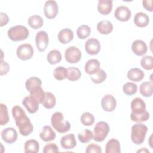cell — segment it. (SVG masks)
Wrapping results in <instances>:
<instances>
[{
	"label": "cell",
	"mask_w": 153,
	"mask_h": 153,
	"mask_svg": "<svg viewBox=\"0 0 153 153\" xmlns=\"http://www.w3.org/2000/svg\"><path fill=\"white\" fill-rule=\"evenodd\" d=\"M81 76V71L76 67H69L67 69V79L71 81H77Z\"/></svg>",
	"instance_id": "1f68e13d"
},
{
	"label": "cell",
	"mask_w": 153,
	"mask_h": 153,
	"mask_svg": "<svg viewBox=\"0 0 153 153\" xmlns=\"http://www.w3.org/2000/svg\"><path fill=\"white\" fill-rule=\"evenodd\" d=\"M9 121L8 108L3 103L0 104V125H5Z\"/></svg>",
	"instance_id": "e575fe53"
},
{
	"label": "cell",
	"mask_w": 153,
	"mask_h": 153,
	"mask_svg": "<svg viewBox=\"0 0 153 153\" xmlns=\"http://www.w3.org/2000/svg\"><path fill=\"white\" fill-rule=\"evenodd\" d=\"M109 131V124L105 121H99L94 126L93 139L98 142H102L107 137Z\"/></svg>",
	"instance_id": "5b68a950"
},
{
	"label": "cell",
	"mask_w": 153,
	"mask_h": 153,
	"mask_svg": "<svg viewBox=\"0 0 153 153\" xmlns=\"http://www.w3.org/2000/svg\"><path fill=\"white\" fill-rule=\"evenodd\" d=\"M100 62L98 60L95 59H92L88 60L85 64L84 69L87 74L92 75L97 72L100 69Z\"/></svg>",
	"instance_id": "603a6c76"
},
{
	"label": "cell",
	"mask_w": 153,
	"mask_h": 153,
	"mask_svg": "<svg viewBox=\"0 0 153 153\" xmlns=\"http://www.w3.org/2000/svg\"><path fill=\"white\" fill-rule=\"evenodd\" d=\"M133 52L137 56H142L146 54L148 47L146 43L140 39H137L133 41L131 45Z\"/></svg>",
	"instance_id": "ac0fdd59"
},
{
	"label": "cell",
	"mask_w": 153,
	"mask_h": 153,
	"mask_svg": "<svg viewBox=\"0 0 153 153\" xmlns=\"http://www.w3.org/2000/svg\"><path fill=\"white\" fill-rule=\"evenodd\" d=\"M24 148L26 153H36L39 150V144L35 139H29L25 142Z\"/></svg>",
	"instance_id": "83f0119b"
},
{
	"label": "cell",
	"mask_w": 153,
	"mask_h": 153,
	"mask_svg": "<svg viewBox=\"0 0 153 153\" xmlns=\"http://www.w3.org/2000/svg\"><path fill=\"white\" fill-rule=\"evenodd\" d=\"M27 23L30 27L34 29H38L42 26L44 21L40 16L33 15L28 19Z\"/></svg>",
	"instance_id": "4dcf8cb0"
},
{
	"label": "cell",
	"mask_w": 153,
	"mask_h": 153,
	"mask_svg": "<svg viewBox=\"0 0 153 153\" xmlns=\"http://www.w3.org/2000/svg\"><path fill=\"white\" fill-rule=\"evenodd\" d=\"M98 32L102 35H108L113 30V25L109 20H102L97 25Z\"/></svg>",
	"instance_id": "cb8c5ba5"
},
{
	"label": "cell",
	"mask_w": 153,
	"mask_h": 153,
	"mask_svg": "<svg viewBox=\"0 0 153 153\" xmlns=\"http://www.w3.org/2000/svg\"><path fill=\"white\" fill-rule=\"evenodd\" d=\"M137 90V85L131 82H126L123 85V92L128 96H131L134 94Z\"/></svg>",
	"instance_id": "74e56055"
},
{
	"label": "cell",
	"mask_w": 153,
	"mask_h": 153,
	"mask_svg": "<svg viewBox=\"0 0 153 153\" xmlns=\"http://www.w3.org/2000/svg\"><path fill=\"white\" fill-rule=\"evenodd\" d=\"M12 115L19 133L22 136H27L33 131V125L22 108L19 106H14L12 108Z\"/></svg>",
	"instance_id": "6da1fadb"
},
{
	"label": "cell",
	"mask_w": 153,
	"mask_h": 153,
	"mask_svg": "<svg viewBox=\"0 0 153 153\" xmlns=\"http://www.w3.org/2000/svg\"><path fill=\"white\" fill-rule=\"evenodd\" d=\"M0 74L1 75H5L7 74L9 70H10V66L7 62L5 61H4L3 60H1L0 61Z\"/></svg>",
	"instance_id": "ee69618b"
},
{
	"label": "cell",
	"mask_w": 153,
	"mask_h": 153,
	"mask_svg": "<svg viewBox=\"0 0 153 153\" xmlns=\"http://www.w3.org/2000/svg\"><path fill=\"white\" fill-rule=\"evenodd\" d=\"M131 11L126 6L121 5L118 7L114 13V16L116 19L121 22H127L131 17Z\"/></svg>",
	"instance_id": "5bb4252c"
},
{
	"label": "cell",
	"mask_w": 153,
	"mask_h": 153,
	"mask_svg": "<svg viewBox=\"0 0 153 153\" xmlns=\"http://www.w3.org/2000/svg\"><path fill=\"white\" fill-rule=\"evenodd\" d=\"M145 73L140 69L134 68L130 69L127 72V78L133 81L139 82L144 77Z\"/></svg>",
	"instance_id": "d4e9b609"
},
{
	"label": "cell",
	"mask_w": 153,
	"mask_h": 153,
	"mask_svg": "<svg viewBox=\"0 0 153 153\" xmlns=\"http://www.w3.org/2000/svg\"><path fill=\"white\" fill-rule=\"evenodd\" d=\"M65 57L68 63H76L81 59V52L76 47L70 46L65 50Z\"/></svg>",
	"instance_id": "8992f818"
},
{
	"label": "cell",
	"mask_w": 153,
	"mask_h": 153,
	"mask_svg": "<svg viewBox=\"0 0 153 153\" xmlns=\"http://www.w3.org/2000/svg\"><path fill=\"white\" fill-rule=\"evenodd\" d=\"M142 67L146 70H151L153 69V59L151 56H145L140 60Z\"/></svg>",
	"instance_id": "ab89813d"
},
{
	"label": "cell",
	"mask_w": 153,
	"mask_h": 153,
	"mask_svg": "<svg viewBox=\"0 0 153 153\" xmlns=\"http://www.w3.org/2000/svg\"><path fill=\"white\" fill-rule=\"evenodd\" d=\"M91 33L90 27L87 25H82L77 29L76 33L78 37L81 39H84L88 38Z\"/></svg>",
	"instance_id": "836d02e7"
},
{
	"label": "cell",
	"mask_w": 153,
	"mask_h": 153,
	"mask_svg": "<svg viewBox=\"0 0 153 153\" xmlns=\"http://www.w3.org/2000/svg\"><path fill=\"white\" fill-rule=\"evenodd\" d=\"M41 84L42 81L39 78L33 76L26 80L25 85L26 89L28 90L30 94H33L42 89L41 88Z\"/></svg>",
	"instance_id": "30bf717a"
},
{
	"label": "cell",
	"mask_w": 153,
	"mask_h": 153,
	"mask_svg": "<svg viewBox=\"0 0 153 153\" xmlns=\"http://www.w3.org/2000/svg\"><path fill=\"white\" fill-rule=\"evenodd\" d=\"M101 106L105 111L112 112L116 108V99L112 95L106 94L102 99Z\"/></svg>",
	"instance_id": "4fadbf2b"
},
{
	"label": "cell",
	"mask_w": 153,
	"mask_h": 153,
	"mask_svg": "<svg viewBox=\"0 0 153 153\" xmlns=\"http://www.w3.org/2000/svg\"><path fill=\"white\" fill-rule=\"evenodd\" d=\"M133 21L136 26L137 27H145L148 25L149 22V18L145 13L139 12L135 14Z\"/></svg>",
	"instance_id": "44dd1931"
},
{
	"label": "cell",
	"mask_w": 153,
	"mask_h": 153,
	"mask_svg": "<svg viewBox=\"0 0 153 153\" xmlns=\"http://www.w3.org/2000/svg\"><path fill=\"white\" fill-rule=\"evenodd\" d=\"M56 100L54 95L51 92H45V97L42 102L43 106L48 109H52L56 105Z\"/></svg>",
	"instance_id": "4316f807"
},
{
	"label": "cell",
	"mask_w": 153,
	"mask_h": 153,
	"mask_svg": "<svg viewBox=\"0 0 153 153\" xmlns=\"http://www.w3.org/2000/svg\"><path fill=\"white\" fill-rule=\"evenodd\" d=\"M58 40L63 44H66L71 42L74 38V33L71 29L65 28L60 30L58 33Z\"/></svg>",
	"instance_id": "ffe728a7"
},
{
	"label": "cell",
	"mask_w": 153,
	"mask_h": 153,
	"mask_svg": "<svg viewBox=\"0 0 153 153\" xmlns=\"http://www.w3.org/2000/svg\"><path fill=\"white\" fill-rule=\"evenodd\" d=\"M80 120L83 125L90 126L94 123V117L92 114L86 112L81 115Z\"/></svg>",
	"instance_id": "f35d334b"
},
{
	"label": "cell",
	"mask_w": 153,
	"mask_h": 153,
	"mask_svg": "<svg viewBox=\"0 0 153 153\" xmlns=\"http://www.w3.org/2000/svg\"><path fill=\"white\" fill-rule=\"evenodd\" d=\"M131 109L133 114H142L146 111V104L141 98L136 97L131 102Z\"/></svg>",
	"instance_id": "e0dca14e"
},
{
	"label": "cell",
	"mask_w": 153,
	"mask_h": 153,
	"mask_svg": "<svg viewBox=\"0 0 153 153\" xmlns=\"http://www.w3.org/2000/svg\"><path fill=\"white\" fill-rule=\"evenodd\" d=\"M53 75L57 80L62 81L67 78V69L59 66L54 69Z\"/></svg>",
	"instance_id": "8d00e7d4"
},
{
	"label": "cell",
	"mask_w": 153,
	"mask_h": 153,
	"mask_svg": "<svg viewBox=\"0 0 153 153\" xmlns=\"http://www.w3.org/2000/svg\"><path fill=\"white\" fill-rule=\"evenodd\" d=\"M59 148L58 146L54 143H50L45 145L43 149L44 153H48V152H58Z\"/></svg>",
	"instance_id": "b9f144b4"
},
{
	"label": "cell",
	"mask_w": 153,
	"mask_h": 153,
	"mask_svg": "<svg viewBox=\"0 0 153 153\" xmlns=\"http://www.w3.org/2000/svg\"><path fill=\"white\" fill-rule=\"evenodd\" d=\"M7 34L11 40L13 41H20L27 38L29 35V31L26 26L16 25L10 28Z\"/></svg>",
	"instance_id": "277c9868"
},
{
	"label": "cell",
	"mask_w": 153,
	"mask_h": 153,
	"mask_svg": "<svg viewBox=\"0 0 153 153\" xmlns=\"http://www.w3.org/2000/svg\"><path fill=\"white\" fill-rule=\"evenodd\" d=\"M153 83L152 82H143L139 87V91L140 94L145 97H151L153 93Z\"/></svg>",
	"instance_id": "f546056e"
},
{
	"label": "cell",
	"mask_w": 153,
	"mask_h": 153,
	"mask_svg": "<svg viewBox=\"0 0 153 153\" xmlns=\"http://www.w3.org/2000/svg\"><path fill=\"white\" fill-rule=\"evenodd\" d=\"M59 12V7L56 1L48 0L45 2L44 7V13L48 19H54Z\"/></svg>",
	"instance_id": "ba28073f"
},
{
	"label": "cell",
	"mask_w": 153,
	"mask_h": 153,
	"mask_svg": "<svg viewBox=\"0 0 153 153\" xmlns=\"http://www.w3.org/2000/svg\"><path fill=\"white\" fill-rule=\"evenodd\" d=\"M112 0H99L98 1L97 10L100 14L103 15H108L112 11Z\"/></svg>",
	"instance_id": "d6986e66"
},
{
	"label": "cell",
	"mask_w": 153,
	"mask_h": 153,
	"mask_svg": "<svg viewBox=\"0 0 153 153\" xmlns=\"http://www.w3.org/2000/svg\"><path fill=\"white\" fill-rule=\"evenodd\" d=\"M22 104L29 113L33 114L38 110L39 103L35 97L30 94L23 99Z\"/></svg>",
	"instance_id": "8fae6325"
},
{
	"label": "cell",
	"mask_w": 153,
	"mask_h": 153,
	"mask_svg": "<svg viewBox=\"0 0 153 153\" xmlns=\"http://www.w3.org/2000/svg\"><path fill=\"white\" fill-rule=\"evenodd\" d=\"M149 152V151L148 149H146V148H142L139 151H137V152Z\"/></svg>",
	"instance_id": "7dc6e473"
},
{
	"label": "cell",
	"mask_w": 153,
	"mask_h": 153,
	"mask_svg": "<svg viewBox=\"0 0 153 153\" xmlns=\"http://www.w3.org/2000/svg\"><path fill=\"white\" fill-rule=\"evenodd\" d=\"M48 42L49 38L46 32L41 30L36 33L35 36V43L39 51H44L47 47Z\"/></svg>",
	"instance_id": "9c48e42d"
},
{
	"label": "cell",
	"mask_w": 153,
	"mask_h": 153,
	"mask_svg": "<svg viewBox=\"0 0 153 153\" xmlns=\"http://www.w3.org/2000/svg\"><path fill=\"white\" fill-rule=\"evenodd\" d=\"M101 45L100 42L96 38L88 39L85 43V50L90 55H96L100 50Z\"/></svg>",
	"instance_id": "7c38bea8"
},
{
	"label": "cell",
	"mask_w": 153,
	"mask_h": 153,
	"mask_svg": "<svg viewBox=\"0 0 153 153\" xmlns=\"http://www.w3.org/2000/svg\"><path fill=\"white\" fill-rule=\"evenodd\" d=\"M1 135L2 140L8 144L13 143L17 139V132L13 127L5 128L1 131Z\"/></svg>",
	"instance_id": "9a60e30c"
},
{
	"label": "cell",
	"mask_w": 153,
	"mask_h": 153,
	"mask_svg": "<svg viewBox=\"0 0 153 153\" xmlns=\"http://www.w3.org/2000/svg\"><path fill=\"white\" fill-rule=\"evenodd\" d=\"M33 53V48L29 44H23L19 45L16 51L17 57L22 60H27L31 59Z\"/></svg>",
	"instance_id": "52a82bcc"
},
{
	"label": "cell",
	"mask_w": 153,
	"mask_h": 153,
	"mask_svg": "<svg viewBox=\"0 0 153 153\" xmlns=\"http://www.w3.org/2000/svg\"><path fill=\"white\" fill-rule=\"evenodd\" d=\"M149 118V114L148 111H145L142 114H133L131 113L130 118L134 122H143L147 121Z\"/></svg>",
	"instance_id": "60d3db41"
},
{
	"label": "cell",
	"mask_w": 153,
	"mask_h": 153,
	"mask_svg": "<svg viewBox=\"0 0 153 153\" xmlns=\"http://www.w3.org/2000/svg\"><path fill=\"white\" fill-rule=\"evenodd\" d=\"M152 0H143L142 1L143 7L148 11L152 12L153 11L152 7Z\"/></svg>",
	"instance_id": "bcb514c9"
},
{
	"label": "cell",
	"mask_w": 153,
	"mask_h": 153,
	"mask_svg": "<svg viewBox=\"0 0 153 153\" xmlns=\"http://www.w3.org/2000/svg\"><path fill=\"white\" fill-rule=\"evenodd\" d=\"M47 60L50 64L56 65L62 60L61 53L57 50H52L47 54Z\"/></svg>",
	"instance_id": "f1b7e54d"
},
{
	"label": "cell",
	"mask_w": 153,
	"mask_h": 153,
	"mask_svg": "<svg viewBox=\"0 0 153 153\" xmlns=\"http://www.w3.org/2000/svg\"><path fill=\"white\" fill-rule=\"evenodd\" d=\"M107 74L103 69H99L97 72L90 75V79L95 84H100L106 79Z\"/></svg>",
	"instance_id": "d6a6232c"
},
{
	"label": "cell",
	"mask_w": 153,
	"mask_h": 153,
	"mask_svg": "<svg viewBox=\"0 0 153 153\" xmlns=\"http://www.w3.org/2000/svg\"><path fill=\"white\" fill-rule=\"evenodd\" d=\"M148 127L146 125L137 123L131 127V139L132 142L136 145H140L143 143Z\"/></svg>",
	"instance_id": "3957f363"
},
{
	"label": "cell",
	"mask_w": 153,
	"mask_h": 153,
	"mask_svg": "<svg viewBox=\"0 0 153 153\" xmlns=\"http://www.w3.org/2000/svg\"><path fill=\"white\" fill-rule=\"evenodd\" d=\"M51 123L53 128L60 133H66L71 128L70 123L64 120L63 115L60 112H56L52 115Z\"/></svg>",
	"instance_id": "7a4b0ae2"
},
{
	"label": "cell",
	"mask_w": 153,
	"mask_h": 153,
	"mask_svg": "<svg viewBox=\"0 0 153 153\" xmlns=\"http://www.w3.org/2000/svg\"><path fill=\"white\" fill-rule=\"evenodd\" d=\"M1 20H0V26L2 27L4 25H6L9 21V18L7 14L5 13L1 12L0 13Z\"/></svg>",
	"instance_id": "f6af8a7d"
},
{
	"label": "cell",
	"mask_w": 153,
	"mask_h": 153,
	"mask_svg": "<svg viewBox=\"0 0 153 153\" xmlns=\"http://www.w3.org/2000/svg\"><path fill=\"white\" fill-rule=\"evenodd\" d=\"M85 152L87 153H91V152L101 153L102 149L99 145L94 144V143H91L87 146V147L85 149Z\"/></svg>",
	"instance_id": "7bdbcfd3"
},
{
	"label": "cell",
	"mask_w": 153,
	"mask_h": 153,
	"mask_svg": "<svg viewBox=\"0 0 153 153\" xmlns=\"http://www.w3.org/2000/svg\"><path fill=\"white\" fill-rule=\"evenodd\" d=\"M40 138L44 142L53 140L56 137V133L50 126L43 127L42 131L39 133Z\"/></svg>",
	"instance_id": "7402d4cb"
},
{
	"label": "cell",
	"mask_w": 153,
	"mask_h": 153,
	"mask_svg": "<svg viewBox=\"0 0 153 153\" xmlns=\"http://www.w3.org/2000/svg\"><path fill=\"white\" fill-rule=\"evenodd\" d=\"M106 153H120V143L116 139H110L106 143L105 146Z\"/></svg>",
	"instance_id": "484cf974"
},
{
	"label": "cell",
	"mask_w": 153,
	"mask_h": 153,
	"mask_svg": "<svg viewBox=\"0 0 153 153\" xmlns=\"http://www.w3.org/2000/svg\"><path fill=\"white\" fill-rule=\"evenodd\" d=\"M60 145L65 149L74 148L76 145L75 135L72 133H69L62 136L60 139Z\"/></svg>",
	"instance_id": "2e32d148"
},
{
	"label": "cell",
	"mask_w": 153,
	"mask_h": 153,
	"mask_svg": "<svg viewBox=\"0 0 153 153\" xmlns=\"http://www.w3.org/2000/svg\"><path fill=\"white\" fill-rule=\"evenodd\" d=\"M78 137L79 141L82 143L89 142L93 137V132L88 129H85L78 134Z\"/></svg>",
	"instance_id": "d590c367"
}]
</instances>
